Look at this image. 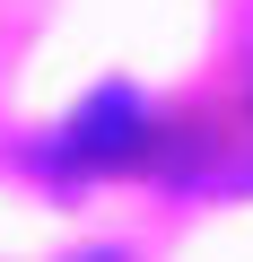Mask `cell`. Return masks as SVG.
<instances>
[{
	"mask_svg": "<svg viewBox=\"0 0 253 262\" xmlns=\"http://www.w3.org/2000/svg\"><path fill=\"white\" fill-rule=\"evenodd\" d=\"M131 131H140L131 96H96V105L70 122V149H61V158H79V166H105V158H122V149H131Z\"/></svg>",
	"mask_w": 253,
	"mask_h": 262,
	"instance_id": "1",
	"label": "cell"
}]
</instances>
